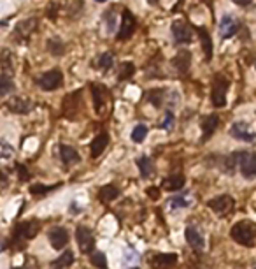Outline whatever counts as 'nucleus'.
I'll list each match as a JSON object with an SVG mask.
<instances>
[{
    "label": "nucleus",
    "mask_w": 256,
    "mask_h": 269,
    "mask_svg": "<svg viewBox=\"0 0 256 269\" xmlns=\"http://www.w3.org/2000/svg\"><path fill=\"white\" fill-rule=\"evenodd\" d=\"M219 124V118L216 114H209V116L204 118L202 121V141H207L209 137L214 134V130L218 129Z\"/></svg>",
    "instance_id": "6ab92c4d"
},
{
    "label": "nucleus",
    "mask_w": 256,
    "mask_h": 269,
    "mask_svg": "<svg viewBox=\"0 0 256 269\" xmlns=\"http://www.w3.org/2000/svg\"><path fill=\"white\" fill-rule=\"evenodd\" d=\"M81 108V92L69 93L64 101V114L67 118H76L77 111Z\"/></svg>",
    "instance_id": "ddd939ff"
},
{
    "label": "nucleus",
    "mask_w": 256,
    "mask_h": 269,
    "mask_svg": "<svg viewBox=\"0 0 256 269\" xmlns=\"http://www.w3.org/2000/svg\"><path fill=\"white\" fill-rule=\"evenodd\" d=\"M16 173H18V176H19V180L21 181H29L30 180V173L26 171V167L23 164H16Z\"/></svg>",
    "instance_id": "c9c22d12"
},
{
    "label": "nucleus",
    "mask_w": 256,
    "mask_h": 269,
    "mask_svg": "<svg viewBox=\"0 0 256 269\" xmlns=\"http://www.w3.org/2000/svg\"><path fill=\"white\" fill-rule=\"evenodd\" d=\"M4 247H6V244H4V243H2V241H0V252H2V250H4Z\"/></svg>",
    "instance_id": "c03bdc74"
},
{
    "label": "nucleus",
    "mask_w": 256,
    "mask_h": 269,
    "mask_svg": "<svg viewBox=\"0 0 256 269\" xmlns=\"http://www.w3.org/2000/svg\"><path fill=\"white\" fill-rule=\"evenodd\" d=\"M112 63H114V55L111 53V51H105V53H102L100 57H98V60H97L98 69H102V70H109L112 67Z\"/></svg>",
    "instance_id": "bb28decb"
},
{
    "label": "nucleus",
    "mask_w": 256,
    "mask_h": 269,
    "mask_svg": "<svg viewBox=\"0 0 256 269\" xmlns=\"http://www.w3.org/2000/svg\"><path fill=\"white\" fill-rule=\"evenodd\" d=\"M97 2H105V0H97Z\"/></svg>",
    "instance_id": "a18cd8bd"
},
{
    "label": "nucleus",
    "mask_w": 256,
    "mask_h": 269,
    "mask_svg": "<svg viewBox=\"0 0 256 269\" xmlns=\"http://www.w3.org/2000/svg\"><path fill=\"white\" fill-rule=\"evenodd\" d=\"M107 144H109V136H107V134H105V132L98 134L95 139L92 141V157L93 158L100 157L102 153H104V150L107 148Z\"/></svg>",
    "instance_id": "aec40b11"
},
{
    "label": "nucleus",
    "mask_w": 256,
    "mask_h": 269,
    "mask_svg": "<svg viewBox=\"0 0 256 269\" xmlns=\"http://www.w3.org/2000/svg\"><path fill=\"white\" fill-rule=\"evenodd\" d=\"M114 19H116V14H114L112 9H109L107 13H105V21L109 23V25H107V30H109V32H112V23H114Z\"/></svg>",
    "instance_id": "4c0bfd02"
},
{
    "label": "nucleus",
    "mask_w": 256,
    "mask_h": 269,
    "mask_svg": "<svg viewBox=\"0 0 256 269\" xmlns=\"http://www.w3.org/2000/svg\"><path fill=\"white\" fill-rule=\"evenodd\" d=\"M37 27V19L35 18H30V19H25V21L18 23L16 25V30H14V41H23V39H29L30 34L35 30Z\"/></svg>",
    "instance_id": "dca6fc26"
},
{
    "label": "nucleus",
    "mask_w": 256,
    "mask_h": 269,
    "mask_svg": "<svg viewBox=\"0 0 256 269\" xmlns=\"http://www.w3.org/2000/svg\"><path fill=\"white\" fill-rule=\"evenodd\" d=\"M198 35H200V42H202V50H204V53H206V60L209 62L212 58V55H214L212 39H211V35H209V32L206 29H202V27L198 29Z\"/></svg>",
    "instance_id": "4be33fe9"
},
{
    "label": "nucleus",
    "mask_w": 256,
    "mask_h": 269,
    "mask_svg": "<svg viewBox=\"0 0 256 269\" xmlns=\"http://www.w3.org/2000/svg\"><path fill=\"white\" fill-rule=\"evenodd\" d=\"M230 88V79L223 74H216L211 86V101L216 108H223L226 104V92Z\"/></svg>",
    "instance_id": "f03ea898"
},
{
    "label": "nucleus",
    "mask_w": 256,
    "mask_h": 269,
    "mask_svg": "<svg viewBox=\"0 0 256 269\" xmlns=\"http://www.w3.org/2000/svg\"><path fill=\"white\" fill-rule=\"evenodd\" d=\"M133 72H135V65H133L132 62H123L120 65L118 79H120V81H125V79H128L130 76H133Z\"/></svg>",
    "instance_id": "cd10ccee"
},
{
    "label": "nucleus",
    "mask_w": 256,
    "mask_h": 269,
    "mask_svg": "<svg viewBox=\"0 0 256 269\" xmlns=\"http://www.w3.org/2000/svg\"><path fill=\"white\" fill-rule=\"evenodd\" d=\"M148 193H149V197H151V199H158L160 197V190L158 188H148Z\"/></svg>",
    "instance_id": "ea45409f"
},
{
    "label": "nucleus",
    "mask_w": 256,
    "mask_h": 269,
    "mask_svg": "<svg viewBox=\"0 0 256 269\" xmlns=\"http://www.w3.org/2000/svg\"><path fill=\"white\" fill-rule=\"evenodd\" d=\"M7 109L16 114H29L34 109V102L25 97H13L7 101Z\"/></svg>",
    "instance_id": "f8f14e48"
},
{
    "label": "nucleus",
    "mask_w": 256,
    "mask_h": 269,
    "mask_svg": "<svg viewBox=\"0 0 256 269\" xmlns=\"http://www.w3.org/2000/svg\"><path fill=\"white\" fill-rule=\"evenodd\" d=\"M177 264L176 253H158L151 259L153 269H170Z\"/></svg>",
    "instance_id": "2eb2a0df"
},
{
    "label": "nucleus",
    "mask_w": 256,
    "mask_h": 269,
    "mask_svg": "<svg viewBox=\"0 0 256 269\" xmlns=\"http://www.w3.org/2000/svg\"><path fill=\"white\" fill-rule=\"evenodd\" d=\"M161 127H163L165 130H170L172 127H174V114H172L170 111H167V114H165V121Z\"/></svg>",
    "instance_id": "e433bc0d"
},
{
    "label": "nucleus",
    "mask_w": 256,
    "mask_h": 269,
    "mask_svg": "<svg viewBox=\"0 0 256 269\" xmlns=\"http://www.w3.org/2000/svg\"><path fill=\"white\" fill-rule=\"evenodd\" d=\"M48 46H49V51H51V53L54 55V57H56V55H64V50H65V46L62 44V42L58 41V39H51Z\"/></svg>",
    "instance_id": "72a5a7b5"
},
{
    "label": "nucleus",
    "mask_w": 256,
    "mask_h": 269,
    "mask_svg": "<svg viewBox=\"0 0 256 269\" xmlns=\"http://www.w3.org/2000/svg\"><path fill=\"white\" fill-rule=\"evenodd\" d=\"M90 260H92V264L98 269H107V257H105L104 252H93L92 257H90Z\"/></svg>",
    "instance_id": "c85d7f7f"
},
{
    "label": "nucleus",
    "mask_w": 256,
    "mask_h": 269,
    "mask_svg": "<svg viewBox=\"0 0 256 269\" xmlns=\"http://www.w3.org/2000/svg\"><path fill=\"white\" fill-rule=\"evenodd\" d=\"M48 239L54 250H62V248H65L67 243H69V232H67L64 227H53V229H49V232H48Z\"/></svg>",
    "instance_id": "9b49d317"
},
{
    "label": "nucleus",
    "mask_w": 256,
    "mask_h": 269,
    "mask_svg": "<svg viewBox=\"0 0 256 269\" xmlns=\"http://www.w3.org/2000/svg\"><path fill=\"white\" fill-rule=\"evenodd\" d=\"M170 203H172L174 208H184V206H188V201L184 199V197H174Z\"/></svg>",
    "instance_id": "58836bf2"
},
{
    "label": "nucleus",
    "mask_w": 256,
    "mask_h": 269,
    "mask_svg": "<svg viewBox=\"0 0 256 269\" xmlns=\"http://www.w3.org/2000/svg\"><path fill=\"white\" fill-rule=\"evenodd\" d=\"M7 183H9V180H7V174L0 171V188H2V187H7Z\"/></svg>",
    "instance_id": "a19ab883"
},
{
    "label": "nucleus",
    "mask_w": 256,
    "mask_h": 269,
    "mask_svg": "<svg viewBox=\"0 0 256 269\" xmlns=\"http://www.w3.org/2000/svg\"><path fill=\"white\" fill-rule=\"evenodd\" d=\"M230 236L237 244L251 248L256 244V225L249 220L237 222V224L232 227Z\"/></svg>",
    "instance_id": "f257e3e1"
},
{
    "label": "nucleus",
    "mask_w": 256,
    "mask_h": 269,
    "mask_svg": "<svg viewBox=\"0 0 256 269\" xmlns=\"http://www.w3.org/2000/svg\"><path fill=\"white\" fill-rule=\"evenodd\" d=\"M161 90H160V92H158V97H149V99H151V102H153V104H155V106H160L161 104ZM151 95H156V92H151Z\"/></svg>",
    "instance_id": "79ce46f5"
},
{
    "label": "nucleus",
    "mask_w": 256,
    "mask_h": 269,
    "mask_svg": "<svg viewBox=\"0 0 256 269\" xmlns=\"http://www.w3.org/2000/svg\"><path fill=\"white\" fill-rule=\"evenodd\" d=\"M148 136V127L146 125H137L135 129L132 130V141L133 142H143Z\"/></svg>",
    "instance_id": "473e14b6"
},
{
    "label": "nucleus",
    "mask_w": 256,
    "mask_h": 269,
    "mask_svg": "<svg viewBox=\"0 0 256 269\" xmlns=\"http://www.w3.org/2000/svg\"><path fill=\"white\" fill-rule=\"evenodd\" d=\"M13 155V146L7 144L6 141L0 139V160H4V158H9Z\"/></svg>",
    "instance_id": "f704fd0d"
},
{
    "label": "nucleus",
    "mask_w": 256,
    "mask_h": 269,
    "mask_svg": "<svg viewBox=\"0 0 256 269\" xmlns=\"http://www.w3.org/2000/svg\"><path fill=\"white\" fill-rule=\"evenodd\" d=\"M92 93H93V106H95V113L100 114L102 109L105 106V95H107V90L102 85H92Z\"/></svg>",
    "instance_id": "a211bd4d"
},
{
    "label": "nucleus",
    "mask_w": 256,
    "mask_h": 269,
    "mask_svg": "<svg viewBox=\"0 0 256 269\" xmlns=\"http://www.w3.org/2000/svg\"><path fill=\"white\" fill-rule=\"evenodd\" d=\"M135 27H137V21L133 18L132 13L125 11L123 16H121V25H120V32H118V41H127L133 35L135 32Z\"/></svg>",
    "instance_id": "1a4fd4ad"
},
{
    "label": "nucleus",
    "mask_w": 256,
    "mask_h": 269,
    "mask_svg": "<svg viewBox=\"0 0 256 269\" xmlns=\"http://www.w3.org/2000/svg\"><path fill=\"white\" fill-rule=\"evenodd\" d=\"M172 35H174L177 44H188L193 39V30L184 19H177L172 23Z\"/></svg>",
    "instance_id": "0eeeda50"
},
{
    "label": "nucleus",
    "mask_w": 256,
    "mask_h": 269,
    "mask_svg": "<svg viewBox=\"0 0 256 269\" xmlns=\"http://www.w3.org/2000/svg\"><path fill=\"white\" fill-rule=\"evenodd\" d=\"M120 195V190H118L114 185H105V187H102L98 190V199L102 201V203H111L116 197Z\"/></svg>",
    "instance_id": "393cba45"
},
{
    "label": "nucleus",
    "mask_w": 256,
    "mask_h": 269,
    "mask_svg": "<svg viewBox=\"0 0 256 269\" xmlns=\"http://www.w3.org/2000/svg\"><path fill=\"white\" fill-rule=\"evenodd\" d=\"M76 239L77 244H79V250L82 253H93V248H95V237H93L92 231L84 225H79L76 229Z\"/></svg>",
    "instance_id": "423d86ee"
},
{
    "label": "nucleus",
    "mask_w": 256,
    "mask_h": 269,
    "mask_svg": "<svg viewBox=\"0 0 256 269\" xmlns=\"http://www.w3.org/2000/svg\"><path fill=\"white\" fill-rule=\"evenodd\" d=\"M184 236H186V241H188V244H190V247L196 248V250H202V248H204V236L200 234L198 229L188 227L186 232H184Z\"/></svg>",
    "instance_id": "412c9836"
},
{
    "label": "nucleus",
    "mask_w": 256,
    "mask_h": 269,
    "mask_svg": "<svg viewBox=\"0 0 256 269\" xmlns=\"http://www.w3.org/2000/svg\"><path fill=\"white\" fill-rule=\"evenodd\" d=\"M41 231V224L39 220H26L21 222L16 229H14V237L16 239H34Z\"/></svg>",
    "instance_id": "39448f33"
},
{
    "label": "nucleus",
    "mask_w": 256,
    "mask_h": 269,
    "mask_svg": "<svg viewBox=\"0 0 256 269\" xmlns=\"http://www.w3.org/2000/svg\"><path fill=\"white\" fill-rule=\"evenodd\" d=\"M234 4H237V6H249L251 0H232Z\"/></svg>",
    "instance_id": "37998d69"
},
{
    "label": "nucleus",
    "mask_w": 256,
    "mask_h": 269,
    "mask_svg": "<svg viewBox=\"0 0 256 269\" xmlns=\"http://www.w3.org/2000/svg\"><path fill=\"white\" fill-rule=\"evenodd\" d=\"M72 262H74V253L70 250H65L56 260L51 262V266H53L54 269H65V267H69Z\"/></svg>",
    "instance_id": "a878e982"
},
{
    "label": "nucleus",
    "mask_w": 256,
    "mask_h": 269,
    "mask_svg": "<svg viewBox=\"0 0 256 269\" xmlns=\"http://www.w3.org/2000/svg\"><path fill=\"white\" fill-rule=\"evenodd\" d=\"M37 85H39V88L46 90V92L58 90L64 85V72H62L60 69L48 70V72H44L42 76L37 78Z\"/></svg>",
    "instance_id": "20e7f679"
},
{
    "label": "nucleus",
    "mask_w": 256,
    "mask_h": 269,
    "mask_svg": "<svg viewBox=\"0 0 256 269\" xmlns=\"http://www.w3.org/2000/svg\"><path fill=\"white\" fill-rule=\"evenodd\" d=\"M60 158L64 164H76L79 162V153L72 148V146H67V144H60Z\"/></svg>",
    "instance_id": "5701e85b"
},
{
    "label": "nucleus",
    "mask_w": 256,
    "mask_h": 269,
    "mask_svg": "<svg viewBox=\"0 0 256 269\" xmlns=\"http://www.w3.org/2000/svg\"><path fill=\"white\" fill-rule=\"evenodd\" d=\"M137 165H139V171H140V174H143L144 178H148V176H151V174H153V164H151V160H149L148 157L137 158Z\"/></svg>",
    "instance_id": "c756f323"
},
{
    "label": "nucleus",
    "mask_w": 256,
    "mask_h": 269,
    "mask_svg": "<svg viewBox=\"0 0 256 269\" xmlns=\"http://www.w3.org/2000/svg\"><path fill=\"white\" fill-rule=\"evenodd\" d=\"M184 183H186L184 176H181V174H174V176H168L167 180L163 181V188L168 190V192H176V190L183 188Z\"/></svg>",
    "instance_id": "b1692460"
},
{
    "label": "nucleus",
    "mask_w": 256,
    "mask_h": 269,
    "mask_svg": "<svg viewBox=\"0 0 256 269\" xmlns=\"http://www.w3.org/2000/svg\"><path fill=\"white\" fill-rule=\"evenodd\" d=\"M234 199H232L230 195H218V197H214V199H211L207 203L209 208L212 209V211L216 213V215H228V213L234 209Z\"/></svg>",
    "instance_id": "6e6552de"
},
{
    "label": "nucleus",
    "mask_w": 256,
    "mask_h": 269,
    "mask_svg": "<svg viewBox=\"0 0 256 269\" xmlns=\"http://www.w3.org/2000/svg\"><path fill=\"white\" fill-rule=\"evenodd\" d=\"M232 137L239 141H246V142H254L256 141V132L249 129V125L246 121H235L234 127L230 129Z\"/></svg>",
    "instance_id": "9d476101"
},
{
    "label": "nucleus",
    "mask_w": 256,
    "mask_h": 269,
    "mask_svg": "<svg viewBox=\"0 0 256 269\" xmlns=\"http://www.w3.org/2000/svg\"><path fill=\"white\" fill-rule=\"evenodd\" d=\"M239 32V21L234 16H223L219 23V35L221 39H230Z\"/></svg>",
    "instance_id": "4468645a"
},
{
    "label": "nucleus",
    "mask_w": 256,
    "mask_h": 269,
    "mask_svg": "<svg viewBox=\"0 0 256 269\" xmlns=\"http://www.w3.org/2000/svg\"><path fill=\"white\" fill-rule=\"evenodd\" d=\"M14 90V83L9 78V74H2L0 76V95H6Z\"/></svg>",
    "instance_id": "7c9ffc66"
},
{
    "label": "nucleus",
    "mask_w": 256,
    "mask_h": 269,
    "mask_svg": "<svg viewBox=\"0 0 256 269\" xmlns=\"http://www.w3.org/2000/svg\"><path fill=\"white\" fill-rule=\"evenodd\" d=\"M235 164L239 165L240 173L244 178H254L256 176V153L254 152H235Z\"/></svg>",
    "instance_id": "7ed1b4c3"
},
{
    "label": "nucleus",
    "mask_w": 256,
    "mask_h": 269,
    "mask_svg": "<svg viewBox=\"0 0 256 269\" xmlns=\"http://www.w3.org/2000/svg\"><path fill=\"white\" fill-rule=\"evenodd\" d=\"M16 269H26V267H16Z\"/></svg>",
    "instance_id": "49530a36"
},
{
    "label": "nucleus",
    "mask_w": 256,
    "mask_h": 269,
    "mask_svg": "<svg viewBox=\"0 0 256 269\" xmlns=\"http://www.w3.org/2000/svg\"><path fill=\"white\" fill-rule=\"evenodd\" d=\"M60 185H51V187H46V185H41V183H35L30 187V193H34V195H46L48 192H51V190L58 188Z\"/></svg>",
    "instance_id": "2f4dec72"
},
{
    "label": "nucleus",
    "mask_w": 256,
    "mask_h": 269,
    "mask_svg": "<svg viewBox=\"0 0 256 269\" xmlns=\"http://www.w3.org/2000/svg\"><path fill=\"white\" fill-rule=\"evenodd\" d=\"M190 65H191V53L186 50L179 51L174 57V60H172V67H174L179 74H186L188 70H190Z\"/></svg>",
    "instance_id": "f3484780"
}]
</instances>
